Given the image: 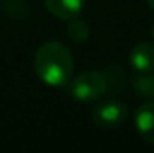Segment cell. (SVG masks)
<instances>
[{
	"label": "cell",
	"instance_id": "1",
	"mask_svg": "<svg viewBox=\"0 0 154 153\" xmlns=\"http://www.w3.org/2000/svg\"><path fill=\"white\" fill-rule=\"evenodd\" d=\"M34 70L48 86H65L74 74V58L59 41H45L34 56Z\"/></svg>",
	"mask_w": 154,
	"mask_h": 153
},
{
	"label": "cell",
	"instance_id": "2",
	"mask_svg": "<svg viewBox=\"0 0 154 153\" xmlns=\"http://www.w3.org/2000/svg\"><path fill=\"white\" fill-rule=\"evenodd\" d=\"M106 90L108 77L99 70H86L79 74L75 79H70V96L81 103L95 101L100 96H104Z\"/></svg>",
	"mask_w": 154,
	"mask_h": 153
},
{
	"label": "cell",
	"instance_id": "3",
	"mask_svg": "<svg viewBox=\"0 0 154 153\" xmlns=\"http://www.w3.org/2000/svg\"><path fill=\"white\" fill-rule=\"evenodd\" d=\"M127 114L129 108L122 101H106L93 108L91 117L102 128H116L127 119Z\"/></svg>",
	"mask_w": 154,
	"mask_h": 153
},
{
	"label": "cell",
	"instance_id": "4",
	"mask_svg": "<svg viewBox=\"0 0 154 153\" xmlns=\"http://www.w3.org/2000/svg\"><path fill=\"white\" fill-rule=\"evenodd\" d=\"M134 126H136V132L140 133V137L145 142L154 144V101L143 103L136 110Z\"/></svg>",
	"mask_w": 154,
	"mask_h": 153
},
{
	"label": "cell",
	"instance_id": "5",
	"mask_svg": "<svg viewBox=\"0 0 154 153\" xmlns=\"http://www.w3.org/2000/svg\"><path fill=\"white\" fill-rule=\"evenodd\" d=\"M129 63L138 72H152L154 70V45L152 43H138L129 52Z\"/></svg>",
	"mask_w": 154,
	"mask_h": 153
},
{
	"label": "cell",
	"instance_id": "6",
	"mask_svg": "<svg viewBox=\"0 0 154 153\" xmlns=\"http://www.w3.org/2000/svg\"><path fill=\"white\" fill-rule=\"evenodd\" d=\"M45 5L50 15L61 20L77 18L82 11V0H45Z\"/></svg>",
	"mask_w": 154,
	"mask_h": 153
},
{
	"label": "cell",
	"instance_id": "7",
	"mask_svg": "<svg viewBox=\"0 0 154 153\" xmlns=\"http://www.w3.org/2000/svg\"><path fill=\"white\" fill-rule=\"evenodd\" d=\"M68 36L74 41H77V43L86 41V40L90 38V27H88V24L82 22V20L72 18L70 24H68Z\"/></svg>",
	"mask_w": 154,
	"mask_h": 153
},
{
	"label": "cell",
	"instance_id": "8",
	"mask_svg": "<svg viewBox=\"0 0 154 153\" xmlns=\"http://www.w3.org/2000/svg\"><path fill=\"white\" fill-rule=\"evenodd\" d=\"M133 85H134V90L143 97H154V74L143 72V76L136 77Z\"/></svg>",
	"mask_w": 154,
	"mask_h": 153
},
{
	"label": "cell",
	"instance_id": "9",
	"mask_svg": "<svg viewBox=\"0 0 154 153\" xmlns=\"http://www.w3.org/2000/svg\"><path fill=\"white\" fill-rule=\"evenodd\" d=\"M147 2H149V5H151V7L154 9V0H147Z\"/></svg>",
	"mask_w": 154,
	"mask_h": 153
},
{
	"label": "cell",
	"instance_id": "10",
	"mask_svg": "<svg viewBox=\"0 0 154 153\" xmlns=\"http://www.w3.org/2000/svg\"><path fill=\"white\" fill-rule=\"evenodd\" d=\"M151 34H152V38H154V25H152V31H151Z\"/></svg>",
	"mask_w": 154,
	"mask_h": 153
}]
</instances>
